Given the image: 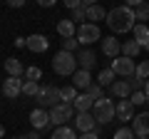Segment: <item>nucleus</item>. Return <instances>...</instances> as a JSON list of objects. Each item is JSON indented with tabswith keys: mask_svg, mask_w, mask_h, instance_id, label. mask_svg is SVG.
I'll list each match as a JSON object with an SVG mask.
<instances>
[{
	"mask_svg": "<svg viewBox=\"0 0 149 139\" xmlns=\"http://www.w3.org/2000/svg\"><path fill=\"white\" fill-rule=\"evenodd\" d=\"M134 17H137V22L147 25V20H149V3H142V5L134 10Z\"/></svg>",
	"mask_w": 149,
	"mask_h": 139,
	"instance_id": "bb28decb",
	"label": "nucleus"
},
{
	"mask_svg": "<svg viewBox=\"0 0 149 139\" xmlns=\"http://www.w3.org/2000/svg\"><path fill=\"white\" fill-rule=\"evenodd\" d=\"M147 107H149V97H147ZM147 112H149V109H147Z\"/></svg>",
	"mask_w": 149,
	"mask_h": 139,
	"instance_id": "a18cd8bd",
	"label": "nucleus"
},
{
	"mask_svg": "<svg viewBox=\"0 0 149 139\" xmlns=\"http://www.w3.org/2000/svg\"><path fill=\"white\" fill-rule=\"evenodd\" d=\"M112 72L119 77V80H129V77H134V72H137V65H134V60L124 57V55H119L117 60H112Z\"/></svg>",
	"mask_w": 149,
	"mask_h": 139,
	"instance_id": "423d86ee",
	"label": "nucleus"
},
{
	"mask_svg": "<svg viewBox=\"0 0 149 139\" xmlns=\"http://www.w3.org/2000/svg\"><path fill=\"white\" fill-rule=\"evenodd\" d=\"M87 20H90L92 25H97L100 20H107V10L102 5H90L87 8Z\"/></svg>",
	"mask_w": 149,
	"mask_h": 139,
	"instance_id": "5701e85b",
	"label": "nucleus"
},
{
	"mask_svg": "<svg viewBox=\"0 0 149 139\" xmlns=\"http://www.w3.org/2000/svg\"><path fill=\"white\" fill-rule=\"evenodd\" d=\"M74 112H92V107H95V99H92L87 92H82V95H77V99L72 102Z\"/></svg>",
	"mask_w": 149,
	"mask_h": 139,
	"instance_id": "6ab92c4d",
	"label": "nucleus"
},
{
	"mask_svg": "<svg viewBox=\"0 0 149 139\" xmlns=\"http://www.w3.org/2000/svg\"><path fill=\"white\" fill-rule=\"evenodd\" d=\"M60 95H62V102H65V104H72V102L77 99V87H74V85L60 87Z\"/></svg>",
	"mask_w": 149,
	"mask_h": 139,
	"instance_id": "a878e982",
	"label": "nucleus"
},
{
	"mask_svg": "<svg viewBox=\"0 0 149 139\" xmlns=\"http://www.w3.org/2000/svg\"><path fill=\"white\" fill-rule=\"evenodd\" d=\"M129 102H132L134 107H144V104H147V95H144V92H132Z\"/></svg>",
	"mask_w": 149,
	"mask_h": 139,
	"instance_id": "473e14b6",
	"label": "nucleus"
},
{
	"mask_svg": "<svg viewBox=\"0 0 149 139\" xmlns=\"http://www.w3.org/2000/svg\"><path fill=\"white\" fill-rule=\"evenodd\" d=\"M15 47H25V38H17L15 40Z\"/></svg>",
	"mask_w": 149,
	"mask_h": 139,
	"instance_id": "ea45409f",
	"label": "nucleus"
},
{
	"mask_svg": "<svg viewBox=\"0 0 149 139\" xmlns=\"http://www.w3.org/2000/svg\"><path fill=\"white\" fill-rule=\"evenodd\" d=\"M25 139H40V134H37V132H30V134H25Z\"/></svg>",
	"mask_w": 149,
	"mask_h": 139,
	"instance_id": "a19ab883",
	"label": "nucleus"
},
{
	"mask_svg": "<svg viewBox=\"0 0 149 139\" xmlns=\"http://www.w3.org/2000/svg\"><path fill=\"white\" fill-rule=\"evenodd\" d=\"M35 102H37V107H40V109H52V107H57V104H62L60 87H55V85H45V87H40V92H37Z\"/></svg>",
	"mask_w": 149,
	"mask_h": 139,
	"instance_id": "7ed1b4c3",
	"label": "nucleus"
},
{
	"mask_svg": "<svg viewBox=\"0 0 149 139\" xmlns=\"http://www.w3.org/2000/svg\"><path fill=\"white\" fill-rule=\"evenodd\" d=\"M57 32H60V38H62V40H70V38L77 35V25H74L70 17H62V20L57 22Z\"/></svg>",
	"mask_w": 149,
	"mask_h": 139,
	"instance_id": "a211bd4d",
	"label": "nucleus"
},
{
	"mask_svg": "<svg viewBox=\"0 0 149 139\" xmlns=\"http://www.w3.org/2000/svg\"><path fill=\"white\" fill-rule=\"evenodd\" d=\"M72 85L77 87V90L87 92V90H90V85H95V80H92L90 72H85V70H77V72L72 75Z\"/></svg>",
	"mask_w": 149,
	"mask_h": 139,
	"instance_id": "dca6fc26",
	"label": "nucleus"
},
{
	"mask_svg": "<svg viewBox=\"0 0 149 139\" xmlns=\"http://www.w3.org/2000/svg\"><path fill=\"white\" fill-rule=\"evenodd\" d=\"M114 82H117V75L112 72V67L100 70V75H97V85H100V87H112Z\"/></svg>",
	"mask_w": 149,
	"mask_h": 139,
	"instance_id": "4be33fe9",
	"label": "nucleus"
},
{
	"mask_svg": "<svg viewBox=\"0 0 149 139\" xmlns=\"http://www.w3.org/2000/svg\"><path fill=\"white\" fill-rule=\"evenodd\" d=\"M5 72H8V77H22L25 75V67H22V62L17 57H8L5 60Z\"/></svg>",
	"mask_w": 149,
	"mask_h": 139,
	"instance_id": "aec40b11",
	"label": "nucleus"
},
{
	"mask_svg": "<svg viewBox=\"0 0 149 139\" xmlns=\"http://www.w3.org/2000/svg\"><path fill=\"white\" fill-rule=\"evenodd\" d=\"M77 42L82 45V47H87V45H92V42H97V40H102V30H100V25H92V22H85V25H80L77 27Z\"/></svg>",
	"mask_w": 149,
	"mask_h": 139,
	"instance_id": "39448f33",
	"label": "nucleus"
},
{
	"mask_svg": "<svg viewBox=\"0 0 149 139\" xmlns=\"http://www.w3.org/2000/svg\"><path fill=\"white\" fill-rule=\"evenodd\" d=\"M129 87H132V92H144V82L142 80H137V77H129Z\"/></svg>",
	"mask_w": 149,
	"mask_h": 139,
	"instance_id": "f704fd0d",
	"label": "nucleus"
},
{
	"mask_svg": "<svg viewBox=\"0 0 149 139\" xmlns=\"http://www.w3.org/2000/svg\"><path fill=\"white\" fill-rule=\"evenodd\" d=\"M109 92H112V97H117V99H129V97H132V87H129L127 80H117L109 87Z\"/></svg>",
	"mask_w": 149,
	"mask_h": 139,
	"instance_id": "f3484780",
	"label": "nucleus"
},
{
	"mask_svg": "<svg viewBox=\"0 0 149 139\" xmlns=\"http://www.w3.org/2000/svg\"><path fill=\"white\" fill-rule=\"evenodd\" d=\"M97 127H100V124L95 122L92 112H77V114H74V129H77L80 134H90V132H97Z\"/></svg>",
	"mask_w": 149,
	"mask_h": 139,
	"instance_id": "6e6552de",
	"label": "nucleus"
},
{
	"mask_svg": "<svg viewBox=\"0 0 149 139\" xmlns=\"http://www.w3.org/2000/svg\"><path fill=\"white\" fill-rule=\"evenodd\" d=\"M137 25V17H134V10L127 5H117L107 10V27H109L114 35H124V32L134 30Z\"/></svg>",
	"mask_w": 149,
	"mask_h": 139,
	"instance_id": "f257e3e1",
	"label": "nucleus"
},
{
	"mask_svg": "<svg viewBox=\"0 0 149 139\" xmlns=\"http://www.w3.org/2000/svg\"><path fill=\"white\" fill-rule=\"evenodd\" d=\"M114 112H117V119H122V122H132L137 114H134V104L129 99H119L117 104H114Z\"/></svg>",
	"mask_w": 149,
	"mask_h": 139,
	"instance_id": "2eb2a0df",
	"label": "nucleus"
},
{
	"mask_svg": "<svg viewBox=\"0 0 149 139\" xmlns=\"http://www.w3.org/2000/svg\"><path fill=\"white\" fill-rule=\"evenodd\" d=\"M132 132L137 134V137H149V112L147 109L139 112L137 117L132 119Z\"/></svg>",
	"mask_w": 149,
	"mask_h": 139,
	"instance_id": "4468645a",
	"label": "nucleus"
},
{
	"mask_svg": "<svg viewBox=\"0 0 149 139\" xmlns=\"http://www.w3.org/2000/svg\"><path fill=\"white\" fill-rule=\"evenodd\" d=\"M74 114H77V112H74V107H72V104H65V102L50 109V119H52L55 127H65L70 119H74Z\"/></svg>",
	"mask_w": 149,
	"mask_h": 139,
	"instance_id": "0eeeda50",
	"label": "nucleus"
},
{
	"mask_svg": "<svg viewBox=\"0 0 149 139\" xmlns=\"http://www.w3.org/2000/svg\"><path fill=\"white\" fill-rule=\"evenodd\" d=\"M144 95H147V97H149V80H147V82H144Z\"/></svg>",
	"mask_w": 149,
	"mask_h": 139,
	"instance_id": "79ce46f5",
	"label": "nucleus"
},
{
	"mask_svg": "<svg viewBox=\"0 0 149 139\" xmlns=\"http://www.w3.org/2000/svg\"><path fill=\"white\" fill-rule=\"evenodd\" d=\"M40 77H42V70H40V67H27V70H25V80L40 82Z\"/></svg>",
	"mask_w": 149,
	"mask_h": 139,
	"instance_id": "7c9ffc66",
	"label": "nucleus"
},
{
	"mask_svg": "<svg viewBox=\"0 0 149 139\" xmlns=\"http://www.w3.org/2000/svg\"><path fill=\"white\" fill-rule=\"evenodd\" d=\"M15 139H25V137H15Z\"/></svg>",
	"mask_w": 149,
	"mask_h": 139,
	"instance_id": "de8ad7c7",
	"label": "nucleus"
},
{
	"mask_svg": "<svg viewBox=\"0 0 149 139\" xmlns=\"http://www.w3.org/2000/svg\"><path fill=\"white\" fill-rule=\"evenodd\" d=\"M40 5H42V8H52L55 0H40Z\"/></svg>",
	"mask_w": 149,
	"mask_h": 139,
	"instance_id": "58836bf2",
	"label": "nucleus"
},
{
	"mask_svg": "<svg viewBox=\"0 0 149 139\" xmlns=\"http://www.w3.org/2000/svg\"><path fill=\"white\" fill-rule=\"evenodd\" d=\"M65 5L70 8V10H74V8H80V5H85L82 0H65Z\"/></svg>",
	"mask_w": 149,
	"mask_h": 139,
	"instance_id": "c9c22d12",
	"label": "nucleus"
},
{
	"mask_svg": "<svg viewBox=\"0 0 149 139\" xmlns=\"http://www.w3.org/2000/svg\"><path fill=\"white\" fill-rule=\"evenodd\" d=\"M37 92H40V82H30V80H25V85H22V95H27V97H37Z\"/></svg>",
	"mask_w": 149,
	"mask_h": 139,
	"instance_id": "c85d7f7f",
	"label": "nucleus"
},
{
	"mask_svg": "<svg viewBox=\"0 0 149 139\" xmlns=\"http://www.w3.org/2000/svg\"><path fill=\"white\" fill-rule=\"evenodd\" d=\"M5 137V127H3V124H0V139Z\"/></svg>",
	"mask_w": 149,
	"mask_h": 139,
	"instance_id": "37998d69",
	"label": "nucleus"
},
{
	"mask_svg": "<svg viewBox=\"0 0 149 139\" xmlns=\"http://www.w3.org/2000/svg\"><path fill=\"white\" fill-rule=\"evenodd\" d=\"M112 139H137V134L132 132V127H119Z\"/></svg>",
	"mask_w": 149,
	"mask_h": 139,
	"instance_id": "c756f323",
	"label": "nucleus"
},
{
	"mask_svg": "<svg viewBox=\"0 0 149 139\" xmlns=\"http://www.w3.org/2000/svg\"><path fill=\"white\" fill-rule=\"evenodd\" d=\"M52 70L57 72L60 77H72L74 72H77V57H74L72 52H65V50H60L57 55L52 57Z\"/></svg>",
	"mask_w": 149,
	"mask_h": 139,
	"instance_id": "f03ea898",
	"label": "nucleus"
},
{
	"mask_svg": "<svg viewBox=\"0 0 149 139\" xmlns=\"http://www.w3.org/2000/svg\"><path fill=\"white\" fill-rule=\"evenodd\" d=\"M92 117H95L97 124H109L112 119H117V112H114V102L112 99H97L95 107H92Z\"/></svg>",
	"mask_w": 149,
	"mask_h": 139,
	"instance_id": "20e7f679",
	"label": "nucleus"
},
{
	"mask_svg": "<svg viewBox=\"0 0 149 139\" xmlns=\"http://www.w3.org/2000/svg\"><path fill=\"white\" fill-rule=\"evenodd\" d=\"M132 32H134V40H137V42L142 45V47H144V45L149 42V27H147V25H142V22H137Z\"/></svg>",
	"mask_w": 149,
	"mask_h": 139,
	"instance_id": "b1692460",
	"label": "nucleus"
},
{
	"mask_svg": "<svg viewBox=\"0 0 149 139\" xmlns=\"http://www.w3.org/2000/svg\"><path fill=\"white\" fill-rule=\"evenodd\" d=\"M22 77H8L5 82H3V95L8 97V99H17V97L22 95Z\"/></svg>",
	"mask_w": 149,
	"mask_h": 139,
	"instance_id": "9d476101",
	"label": "nucleus"
},
{
	"mask_svg": "<svg viewBox=\"0 0 149 139\" xmlns=\"http://www.w3.org/2000/svg\"><path fill=\"white\" fill-rule=\"evenodd\" d=\"M30 124L35 132H40V129H47L50 124H52V119H50V109H32L30 112Z\"/></svg>",
	"mask_w": 149,
	"mask_h": 139,
	"instance_id": "1a4fd4ad",
	"label": "nucleus"
},
{
	"mask_svg": "<svg viewBox=\"0 0 149 139\" xmlns=\"http://www.w3.org/2000/svg\"><path fill=\"white\" fill-rule=\"evenodd\" d=\"M134 77H137V80H142V82L149 80V60H144V62L137 65V72H134Z\"/></svg>",
	"mask_w": 149,
	"mask_h": 139,
	"instance_id": "cd10ccee",
	"label": "nucleus"
},
{
	"mask_svg": "<svg viewBox=\"0 0 149 139\" xmlns=\"http://www.w3.org/2000/svg\"><path fill=\"white\" fill-rule=\"evenodd\" d=\"M80 139H100V132H90V134H82Z\"/></svg>",
	"mask_w": 149,
	"mask_h": 139,
	"instance_id": "4c0bfd02",
	"label": "nucleus"
},
{
	"mask_svg": "<svg viewBox=\"0 0 149 139\" xmlns=\"http://www.w3.org/2000/svg\"><path fill=\"white\" fill-rule=\"evenodd\" d=\"M139 52H142V45H139L134 38H132V40H124V42H122V55H124V57L134 60Z\"/></svg>",
	"mask_w": 149,
	"mask_h": 139,
	"instance_id": "412c9836",
	"label": "nucleus"
},
{
	"mask_svg": "<svg viewBox=\"0 0 149 139\" xmlns=\"http://www.w3.org/2000/svg\"><path fill=\"white\" fill-rule=\"evenodd\" d=\"M144 50H149V42H147V45H144Z\"/></svg>",
	"mask_w": 149,
	"mask_h": 139,
	"instance_id": "c03bdc74",
	"label": "nucleus"
},
{
	"mask_svg": "<svg viewBox=\"0 0 149 139\" xmlns=\"http://www.w3.org/2000/svg\"><path fill=\"white\" fill-rule=\"evenodd\" d=\"M50 139H80V137L74 134V129H70L67 124H65V127H57V129H55Z\"/></svg>",
	"mask_w": 149,
	"mask_h": 139,
	"instance_id": "393cba45",
	"label": "nucleus"
},
{
	"mask_svg": "<svg viewBox=\"0 0 149 139\" xmlns=\"http://www.w3.org/2000/svg\"><path fill=\"white\" fill-rule=\"evenodd\" d=\"M102 52L107 55V57H112V60H117L119 55H122V42H119L114 35H107L104 40H102Z\"/></svg>",
	"mask_w": 149,
	"mask_h": 139,
	"instance_id": "ddd939ff",
	"label": "nucleus"
},
{
	"mask_svg": "<svg viewBox=\"0 0 149 139\" xmlns=\"http://www.w3.org/2000/svg\"><path fill=\"white\" fill-rule=\"evenodd\" d=\"M137 139H149V137H137Z\"/></svg>",
	"mask_w": 149,
	"mask_h": 139,
	"instance_id": "49530a36",
	"label": "nucleus"
},
{
	"mask_svg": "<svg viewBox=\"0 0 149 139\" xmlns=\"http://www.w3.org/2000/svg\"><path fill=\"white\" fill-rule=\"evenodd\" d=\"M87 95H90L92 97V99H104V90H102V87L100 85H97V82H95V85H90V90H87Z\"/></svg>",
	"mask_w": 149,
	"mask_h": 139,
	"instance_id": "2f4dec72",
	"label": "nucleus"
},
{
	"mask_svg": "<svg viewBox=\"0 0 149 139\" xmlns=\"http://www.w3.org/2000/svg\"><path fill=\"white\" fill-rule=\"evenodd\" d=\"M8 5H10V8H22V5H25V0H8Z\"/></svg>",
	"mask_w": 149,
	"mask_h": 139,
	"instance_id": "e433bc0d",
	"label": "nucleus"
},
{
	"mask_svg": "<svg viewBox=\"0 0 149 139\" xmlns=\"http://www.w3.org/2000/svg\"><path fill=\"white\" fill-rule=\"evenodd\" d=\"M74 57H77V67H80V70H85V72H90V70L97 65V55L92 52L90 47H82L80 52L74 55Z\"/></svg>",
	"mask_w": 149,
	"mask_h": 139,
	"instance_id": "f8f14e48",
	"label": "nucleus"
},
{
	"mask_svg": "<svg viewBox=\"0 0 149 139\" xmlns=\"http://www.w3.org/2000/svg\"><path fill=\"white\" fill-rule=\"evenodd\" d=\"M77 47H80V42H77V38H70V40H62V50L65 52H77Z\"/></svg>",
	"mask_w": 149,
	"mask_h": 139,
	"instance_id": "72a5a7b5",
	"label": "nucleus"
},
{
	"mask_svg": "<svg viewBox=\"0 0 149 139\" xmlns=\"http://www.w3.org/2000/svg\"><path fill=\"white\" fill-rule=\"evenodd\" d=\"M25 47L30 50V52H45V50L50 47V40H47V35H40V32H35V35L25 38Z\"/></svg>",
	"mask_w": 149,
	"mask_h": 139,
	"instance_id": "9b49d317",
	"label": "nucleus"
}]
</instances>
